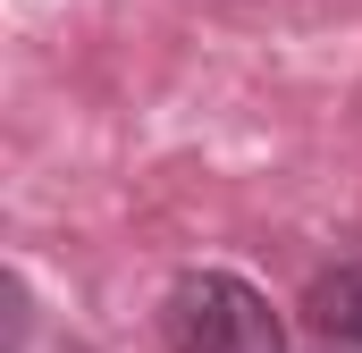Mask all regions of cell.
<instances>
[{"label":"cell","instance_id":"cell-2","mask_svg":"<svg viewBox=\"0 0 362 353\" xmlns=\"http://www.w3.org/2000/svg\"><path fill=\"white\" fill-rule=\"evenodd\" d=\"M303 320L320 328V345H354L362 353V261L320 269L312 294H303Z\"/></svg>","mask_w":362,"mask_h":353},{"label":"cell","instance_id":"cell-1","mask_svg":"<svg viewBox=\"0 0 362 353\" xmlns=\"http://www.w3.org/2000/svg\"><path fill=\"white\" fill-rule=\"evenodd\" d=\"M160 337L169 353H286L270 294L236 269H185L160 303Z\"/></svg>","mask_w":362,"mask_h":353},{"label":"cell","instance_id":"cell-3","mask_svg":"<svg viewBox=\"0 0 362 353\" xmlns=\"http://www.w3.org/2000/svg\"><path fill=\"white\" fill-rule=\"evenodd\" d=\"M51 353H85V345H51Z\"/></svg>","mask_w":362,"mask_h":353},{"label":"cell","instance_id":"cell-4","mask_svg":"<svg viewBox=\"0 0 362 353\" xmlns=\"http://www.w3.org/2000/svg\"><path fill=\"white\" fill-rule=\"evenodd\" d=\"M320 353H354V345H320Z\"/></svg>","mask_w":362,"mask_h":353}]
</instances>
